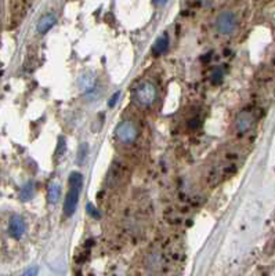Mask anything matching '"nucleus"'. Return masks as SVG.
<instances>
[{"label":"nucleus","mask_w":275,"mask_h":276,"mask_svg":"<svg viewBox=\"0 0 275 276\" xmlns=\"http://www.w3.org/2000/svg\"><path fill=\"white\" fill-rule=\"evenodd\" d=\"M222 80H223L222 69H217V71H215V72H213V75H212V83L219 84L220 82H222Z\"/></svg>","instance_id":"9b49d317"},{"label":"nucleus","mask_w":275,"mask_h":276,"mask_svg":"<svg viewBox=\"0 0 275 276\" xmlns=\"http://www.w3.org/2000/svg\"><path fill=\"white\" fill-rule=\"evenodd\" d=\"M37 274H39L37 267H30V268H28V270L25 271L21 276H37Z\"/></svg>","instance_id":"f8f14e48"},{"label":"nucleus","mask_w":275,"mask_h":276,"mask_svg":"<svg viewBox=\"0 0 275 276\" xmlns=\"http://www.w3.org/2000/svg\"><path fill=\"white\" fill-rule=\"evenodd\" d=\"M255 125V116L249 111H244L237 116L235 120V129L240 133H246L251 130Z\"/></svg>","instance_id":"39448f33"},{"label":"nucleus","mask_w":275,"mask_h":276,"mask_svg":"<svg viewBox=\"0 0 275 276\" xmlns=\"http://www.w3.org/2000/svg\"><path fill=\"white\" fill-rule=\"evenodd\" d=\"M115 137L122 144H130L138 137L137 126L130 120H123L115 129Z\"/></svg>","instance_id":"7ed1b4c3"},{"label":"nucleus","mask_w":275,"mask_h":276,"mask_svg":"<svg viewBox=\"0 0 275 276\" xmlns=\"http://www.w3.org/2000/svg\"><path fill=\"white\" fill-rule=\"evenodd\" d=\"M87 211H89L90 214L94 217V218H96V217H97V218L100 217V213H98V211H97L96 209H94V207L91 206V204H89V206H87Z\"/></svg>","instance_id":"4468645a"},{"label":"nucleus","mask_w":275,"mask_h":276,"mask_svg":"<svg viewBox=\"0 0 275 276\" xmlns=\"http://www.w3.org/2000/svg\"><path fill=\"white\" fill-rule=\"evenodd\" d=\"M82 186H83V175L78 171L71 173V175H69V191L66 193L65 202H64V216L65 217H71L76 210Z\"/></svg>","instance_id":"f257e3e1"},{"label":"nucleus","mask_w":275,"mask_h":276,"mask_svg":"<svg viewBox=\"0 0 275 276\" xmlns=\"http://www.w3.org/2000/svg\"><path fill=\"white\" fill-rule=\"evenodd\" d=\"M156 94H158V91H156L155 84H152L151 82H141L133 90L134 101L137 102L138 105H143V107L152 105L156 100Z\"/></svg>","instance_id":"f03ea898"},{"label":"nucleus","mask_w":275,"mask_h":276,"mask_svg":"<svg viewBox=\"0 0 275 276\" xmlns=\"http://www.w3.org/2000/svg\"><path fill=\"white\" fill-rule=\"evenodd\" d=\"M216 28L222 35H230L237 28V15L230 10L222 11L216 18Z\"/></svg>","instance_id":"20e7f679"},{"label":"nucleus","mask_w":275,"mask_h":276,"mask_svg":"<svg viewBox=\"0 0 275 276\" xmlns=\"http://www.w3.org/2000/svg\"><path fill=\"white\" fill-rule=\"evenodd\" d=\"M119 93H115L114 96L111 97V100H109V102H108V105H109V107H111V108H114L115 107V104H116V101H118V100H119Z\"/></svg>","instance_id":"ddd939ff"},{"label":"nucleus","mask_w":275,"mask_h":276,"mask_svg":"<svg viewBox=\"0 0 275 276\" xmlns=\"http://www.w3.org/2000/svg\"><path fill=\"white\" fill-rule=\"evenodd\" d=\"M25 232V221L19 216H14L10 218L8 222V234L14 239H19Z\"/></svg>","instance_id":"423d86ee"},{"label":"nucleus","mask_w":275,"mask_h":276,"mask_svg":"<svg viewBox=\"0 0 275 276\" xmlns=\"http://www.w3.org/2000/svg\"><path fill=\"white\" fill-rule=\"evenodd\" d=\"M35 195V186L32 182H28V184H25L22 188H21V191H19V199L21 200H29L32 199V196Z\"/></svg>","instance_id":"9d476101"},{"label":"nucleus","mask_w":275,"mask_h":276,"mask_svg":"<svg viewBox=\"0 0 275 276\" xmlns=\"http://www.w3.org/2000/svg\"><path fill=\"white\" fill-rule=\"evenodd\" d=\"M54 24H55V17H54L53 14H44L42 18L39 19L36 29H37L39 33H46V32H48L53 28Z\"/></svg>","instance_id":"6e6552de"},{"label":"nucleus","mask_w":275,"mask_h":276,"mask_svg":"<svg viewBox=\"0 0 275 276\" xmlns=\"http://www.w3.org/2000/svg\"><path fill=\"white\" fill-rule=\"evenodd\" d=\"M169 48V36L168 33H163L162 36L156 39V42L152 46V53L154 55H162L168 51Z\"/></svg>","instance_id":"0eeeda50"},{"label":"nucleus","mask_w":275,"mask_h":276,"mask_svg":"<svg viewBox=\"0 0 275 276\" xmlns=\"http://www.w3.org/2000/svg\"><path fill=\"white\" fill-rule=\"evenodd\" d=\"M61 198V186L58 184H51L48 186L47 191V200L48 203L55 204Z\"/></svg>","instance_id":"1a4fd4ad"}]
</instances>
